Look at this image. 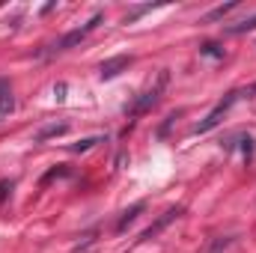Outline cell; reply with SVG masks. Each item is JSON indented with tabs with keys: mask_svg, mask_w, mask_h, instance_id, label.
Returning <instances> with one entry per match:
<instances>
[{
	"mask_svg": "<svg viewBox=\"0 0 256 253\" xmlns=\"http://www.w3.org/2000/svg\"><path fill=\"white\" fill-rule=\"evenodd\" d=\"M128 66H131V57H126V54H122V57H110V60H104V63L98 66V78H102V80H110V78H116V74H120L122 68H128Z\"/></svg>",
	"mask_w": 256,
	"mask_h": 253,
	"instance_id": "obj_4",
	"label": "cell"
},
{
	"mask_svg": "<svg viewBox=\"0 0 256 253\" xmlns=\"http://www.w3.org/2000/svg\"><path fill=\"white\" fill-rule=\"evenodd\" d=\"M167 80H170V74L167 72H161L158 74V84L152 86V90H146V92H140L131 104L126 108L128 116H140V114H146V110H152L155 104H158V98H161V92H164V86H167Z\"/></svg>",
	"mask_w": 256,
	"mask_h": 253,
	"instance_id": "obj_1",
	"label": "cell"
},
{
	"mask_svg": "<svg viewBox=\"0 0 256 253\" xmlns=\"http://www.w3.org/2000/svg\"><path fill=\"white\" fill-rule=\"evenodd\" d=\"M96 143H98V137H86V140L74 143V146H72V152H86V149H90V146H96Z\"/></svg>",
	"mask_w": 256,
	"mask_h": 253,
	"instance_id": "obj_11",
	"label": "cell"
},
{
	"mask_svg": "<svg viewBox=\"0 0 256 253\" xmlns=\"http://www.w3.org/2000/svg\"><path fill=\"white\" fill-rule=\"evenodd\" d=\"M230 248V238H214V244L208 248V253H224Z\"/></svg>",
	"mask_w": 256,
	"mask_h": 253,
	"instance_id": "obj_12",
	"label": "cell"
},
{
	"mask_svg": "<svg viewBox=\"0 0 256 253\" xmlns=\"http://www.w3.org/2000/svg\"><path fill=\"white\" fill-rule=\"evenodd\" d=\"M98 24H102V15H92V18H90V24H84V27H78V30L66 33L63 39H57L45 54H63V51H68V48H74V45H78V42H84V39H86V33H92Z\"/></svg>",
	"mask_w": 256,
	"mask_h": 253,
	"instance_id": "obj_2",
	"label": "cell"
},
{
	"mask_svg": "<svg viewBox=\"0 0 256 253\" xmlns=\"http://www.w3.org/2000/svg\"><path fill=\"white\" fill-rule=\"evenodd\" d=\"M66 131H68V126H66V122H57V126H48V128H42V131L36 134V140H39V143H45L48 137H60V134H66Z\"/></svg>",
	"mask_w": 256,
	"mask_h": 253,
	"instance_id": "obj_8",
	"label": "cell"
},
{
	"mask_svg": "<svg viewBox=\"0 0 256 253\" xmlns=\"http://www.w3.org/2000/svg\"><path fill=\"white\" fill-rule=\"evenodd\" d=\"M238 96H242V92H230V96H226V98H224V102H220V104H218V108H214L202 122H200V126H194V134H206V131H212L214 126H220V120H224V116H226V110L238 102Z\"/></svg>",
	"mask_w": 256,
	"mask_h": 253,
	"instance_id": "obj_3",
	"label": "cell"
},
{
	"mask_svg": "<svg viewBox=\"0 0 256 253\" xmlns=\"http://www.w3.org/2000/svg\"><path fill=\"white\" fill-rule=\"evenodd\" d=\"M140 212H143V202H134V206H131V208H128L126 214H122V218H120V224H116V230H120V232H126V230H128V224H134V220H137V214H140Z\"/></svg>",
	"mask_w": 256,
	"mask_h": 253,
	"instance_id": "obj_7",
	"label": "cell"
},
{
	"mask_svg": "<svg viewBox=\"0 0 256 253\" xmlns=\"http://www.w3.org/2000/svg\"><path fill=\"white\" fill-rule=\"evenodd\" d=\"M179 214H182V208H170V212H164V214H161V218H158V220H155V224L146 230V232H143V238H155V236H158V232H161L167 224H173Z\"/></svg>",
	"mask_w": 256,
	"mask_h": 253,
	"instance_id": "obj_5",
	"label": "cell"
},
{
	"mask_svg": "<svg viewBox=\"0 0 256 253\" xmlns=\"http://www.w3.org/2000/svg\"><path fill=\"white\" fill-rule=\"evenodd\" d=\"M15 108V98H12V86L6 78H0V116H6L9 110Z\"/></svg>",
	"mask_w": 256,
	"mask_h": 253,
	"instance_id": "obj_6",
	"label": "cell"
},
{
	"mask_svg": "<svg viewBox=\"0 0 256 253\" xmlns=\"http://www.w3.org/2000/svg\"><path fill=\"white\" fill-rule=\"evenodd\" d=\"M202 54H206V57H224V51H220V48H218L214 42H208V45H202Z\"/></svg>",
	"mask_w": 256,
	"mask_h": 253,
	"instance_id": "obj_13",
	"label": "cell"
},
{
	"mask_svg": "<svg viewBox=\"0 0 256 253\" xmlns=\"http://www.w3.org/2000/svg\"><path fill=\"white\" fill-rule=\"evenodd\" d=\"M254 92H256V84L254 86H248V90H242V96H254Z\"/></svg>",
	"mask_w": 256,
	"mask_h": 253,
	"instance_id": "obj_15",
	"label": "cell"
},
{
	"mask_svg": "<svg viewBox=\"0 0 256 253\" xmlns=\"http://www.w3.org/2000/svg\"><path fill=\"white\" fill-rule=\"evenodd\" d=\"M12 188V185H6V182H3V185H0V202H3V196H6V190Z\"/></svg>",
	"mask_w": 256,
	"mask_h": 253,
	"instance_id": "obj_14",
	"label": "cell"
},
{
	"mask_svg": "<svg viewBox=\"0 0 256 253\" xmlns=\"http://www.w3.org/2000/svg\"><path fill=\"white\" fill-rule=\"evenodd\" d=\"M248 30H256V15L254 18H248V21H242V24L226 27V33H248Z\"/></svg>",
	"mask_w": 256,
	"mask_h": 253,
	"instance_id": "obj_10",
	"label": "cell"
},
{
	"mask_svg": "<svg viewBox=\"0 0 256 253\" xmlns=\"http://www.w3.org/2000/svg\"><path fill=\"white\" fill-rule=\"evenodd\" d=\"M236 6H238V0H232V3H226V6H218V9H212V12L206 15V21H220V18H224L226 12H232Z\"/></svg>",
	"mask_w": 256,
	"mask_h": 253,
	"instance_id": "obj_9",
	"label": "cell"
}]
</instances>
